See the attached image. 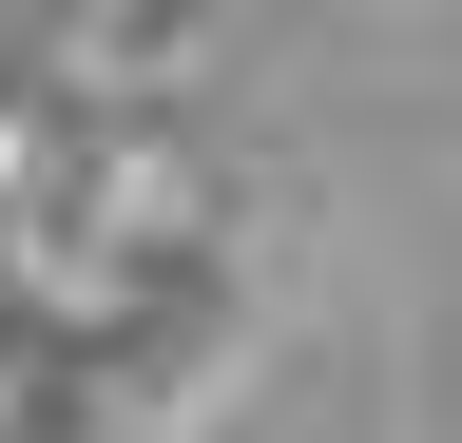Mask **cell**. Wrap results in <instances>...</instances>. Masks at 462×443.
<instances>
[{
	"instance_id": "cell-1",
	"label": "cell",
	"mask_w": 462,
	"mask_h": 443,
	"mask_svg": "<svg viewBox=\"0 0 462 443\" xmlns=\"http://www.w3.org/2000/svg\"><path fill=\"white\" fill-rule=\"evenodd\" d=\"M58 212L116 251V270H251V232H231V174L193 116H78V174H58Z\"/></svg>"
}]
</instances>
